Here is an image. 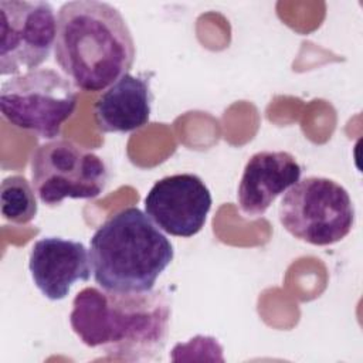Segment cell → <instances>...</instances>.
<instances>
[{
  "instance_id": "cell-1",
  "label": "cell",
  "mask_w": 363,
  "mask_h": 363,
  "mask_svg": "<svg viewBox=\"0 0 363 363\" xmlns=\"http://www.w3.org/2000/svg\"><path fill=\"white\" fill-rule=\"evenodd\" d=\"M172 308L163 291L116 292L88 286L72 301L69 323L79 340L112 359L153 360L163 350Z\"/></svg>"
},
{
  "instance_id": "cell-2",
  "label": "cell",
  "mask_w": 363,
  "mask_h": 363,
  "mask_svg": "<svg viewBox=\"0 0 363 363\" xmlns=\"http://www.w3.org/2000/svg\"><path fill=\"white\" fill-rule=\"evenodd\" d=\"M54 54L77 88L96 92L128 74L136 50L116 7L98 0H75L64 3L58 11Z\"/></svg>"
},
{
  "instance_id": "cell-3",
  "label": "cell",
  "mask_w": 363,
  "mask_h": 363,
  "mask_svg": "<svg viewBox=\"0 0 363 363\" xmlns=\"http://www.w3.org/2000/svg\"><path fill=\"white\" fill-rule=\"evenodd\" d=\"M173 257L170 240L138 207H126L111 216L89 241L94 279L106 291L153 289Z\"/></svg>"
},
{
  "instance_id": "cell-4",
  "label": "cell",
  "mask_w": 363,
  "mask_h": 363,
  "mask_svg": "<svg viewBox=\"0 0 363 363\" xmlns=\"http://www.w3.org/2000/svg\"><path fill=\"white\" fill-rule=\"evenodd\" d=\"M278 216L295 238L312 245H330L353 228L354 206L347 190L335 180L309 176L286 190Z\"/></svg>"
},
{
  "instance_id": "cell-5",
  "label": "cell",
  "mask_w": 363,
  "mask_h": 363,
  "mask_svg": "<svg viewBox=\"0 0 363 363\" xmlns=\"http://www.w3.org/2000/svg\"><path fill=\"white\" fill-rule=\"evenodd\" d=\"M77 106V94L68 81L51 68H38L11 77L0 88L4 119L18 129L45 139L60 135Z\"/></svg>"
},
{
  "instance_id": "cell-6",
  "label": "cell",
  "mask_w": 363,
  "mask_h": 363,
  "mask_svg": "<svg viewBox=\"0 0 363 363\" xmlns=\"http://www.w3.org/2000/svg\"><path fill=\"white\" fill-rule=\"evenodd\" d=\"M31 180L43 204L54 207L65 199H95L105 190V162L71 140L55 139L31 155Z\"/></svg>"
},
{
  "instance_id": "cell-7",
  "label": "cell",
  "mask_w": 363,
  "mask_h": 363,
  "mask_svg": "<svg viewBox=\"0 0 363 363\" xmlns=\"http://www.w3.org/2000/svg\"><path fill=\"white\" fill-rule=\"evenodd\" d=\"M0 74L16 75L41 65L55 44L57 18L47 1H0Z\"/></svg>"
},
{
  "instance_id": "cell-8",
  "label": "cell",
  "mask_w": 363,
  "mask_h": 363,
  "mask_svg": "<svg viewBox=\"0 0 363 363\" xmlns=\"http://www.w3.org/2000/svg\"><path fill=\"white\" fill-rule=\"evenodd\" d=\"M211 203V193L197 174H172L152 186L145 213L164 233L187 238L201 231Z\"/></svg>"
},
{
  "instance_id": "cell-9",
  "label": "cell",
  "mask_w": 363,
  "mask_h": 363,
  "mask_svg": "<svg viewBox=\"0 0 363 363\" xmlns=\"http://www.w3.org/2000/svg\"><path fill=\"white\" fill-rule=\"evenodd\" d=\"M91 267L85 245L61 237H44L34 242L28 259L35 286L51 301L64 299L75 282L88 281Z\"/></svg>"
},
{
  "instance_id": "cell-10",
  "label": "cell",
  "mask_w": 363,
  "mask_h": 363,
  "mask_svg": "<svg viewBox=\"0 0 363 363\" xmlns=\"http://www.w3.org/2000/svg\"><path fill=\"white\" fill-rule=\"evenodd\" d=\"M302 169L288 152L262 150L254 153L242 172L238 186V204L245 217H259L278 196L301 179Z\"/></svg>"
},
{
  "instance_id": "cell-11",
  "label": "cell",
  "mask_w": 363,
  "mask_h": 363,
  "mask_svg": "<svg viewBox=\"0 0 363 363\" xmlns=\"http://www.w3.org/2000/svg\"><path fill=\"white\" fill-rule=\"evenodd\" d=\"M150 111L149 79L130 74L112 84L94 106L95 123L105 133L133 132L149 122Z\"/></svg>"
},
{
  "instance_id": "cell-12",
  "label": "cell",
  "mask_w": 363,
  "mask_h": 363,
  "mask_svg": "<svg viewBox=\"0 0 363 363\" xmlns=\"http://www.w3.org/2000/svg\"><path fill=\"white\" fill-rule=\"evenodd\" d=\"M34 191L23 176H10L1 182V214L14 224H27L37 216Z\"/></svg>"
}]
</instances>
